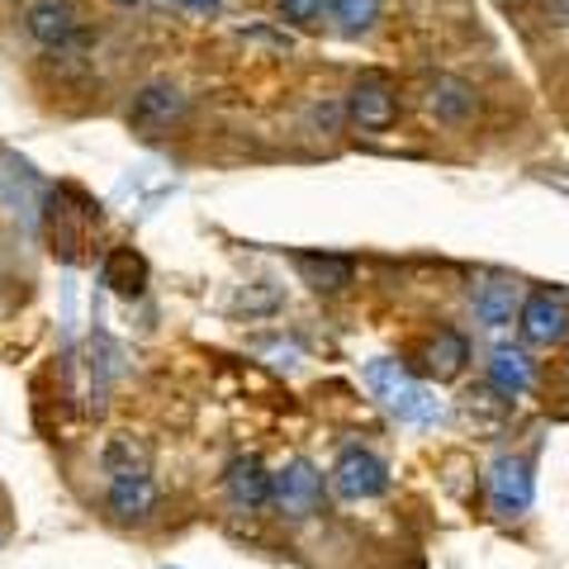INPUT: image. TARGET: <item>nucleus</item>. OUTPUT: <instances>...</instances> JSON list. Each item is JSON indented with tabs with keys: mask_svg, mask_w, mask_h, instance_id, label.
<instances>
[{
	"mask_svg": "<svg viewBox=\"0 0 569 569\" xmlns=\"http://www.w3.org/2000/svg\"><path fill=\"white\" fill-rule=\"evenodd\" d=\"M366 385H370V395L385 403V413H395L408 427H432L441 418V399L422 380L408 376L399 361H389V356L366 366Z\"/></svg>",
	"mask_w": 569,
	"mask_h": 569,
	"instance_id": "1",
	"label": "nucleus"
},
{
	"mask_svg": "<svg viewBox=\"0 0 569 569\" xmlns=\"http://www.w3.org/2000/svg\"><path fill=\"white\" fill-rule=\"evenodd\" d=\"M347 119L361 133H389L399 123V86L385 71H361L347 96Z\"/></svg>",
	"mask_w": 569,
	"mask_h": 569,
	"instance_id": "2",
	"label": "nucleus"
},
{
	"mask_svg": "<svg viewBox=\"0 0 569 569\" xmlns=\"http://www.w3.org/2000/svg\"><path fill=\"white\" fill-rule=\"evenodd\" d=\"M271 508H280L290 522H305L323 508V475H318L313 460L295 456L271 475Z\"/></svg>",
	"mask_w": 569,
	"mask_h": 569,
	"instance_id": "3",
	"label": "nucleus"
},
{
	"mask_svg": "<svg viewBox=\"0 0 569 569\" xmlns=\"http://www.w3.org/2000/svg\"><path fill=\"white\" fill-rule=\"evenodd\" d=\"M522 337L531 347H556L569 337V295L556 290V284H546V290H531L522 299Z\"/></svg>",
	"mask_w": 569,
	"mask_h": 569,
	"instance_id": "4",
	"label": "nucleus"
},
{
	"mask_svg": "<svg viewBox=\"0 0 569 569\" xmlns=\"http://www.w3.org/2000/svg\"><path fill=\"white\" fill-rule=\"evenodd\" d=\"M24 33L48 52H62L81 39V10L77 0H29L24 6Z\"/></svg>",
	"mask_w": 569,
	"mask_h": 569,
	"instance_id": "5",
	"label": "nucleus"
},
{
	"mask_svg": "<svg viewBox=\"0 0 569 569\" xmlns=\"http://www.w3.org/2000/svg\"><path fill=\"white\" fill-rule=\"evenodd\" d=\"M332 489L342 498H351V503L380 498V493H389V466L376 451L347 447L342 456H337V466H332Z\"/></svg>",
	"mask_w": 569,
	"mask_h": 569,
	"instance_id": "6",
	"label": "nucleus"
},
{
	"mask_svg": "<svg viewBox=\"0 0 569 569\" xmlns=\"http://www.w3.org/2000/svg\"><path fill=\"white\" fill-rule=\"evenodd\" d=\"M531 493H537V479L522 456H498L489 466V503L498 518H522L531 508Z\"/></svg>",
	"mask_w": 569,
	"mask_h": 569,
	"instance_id": "7",
	"label": "nucleus"
},
{
	"mask_svg": "<svg viewBox=\"0 0 569 569\" xmlns=\"http://www.w3.org/2000/svg\"><path fill=\"white\" fill-rule=\"evenodd\" d=\"M518 305H522V290H518V280H512V276L489 271V276H479V280L470 284V309H475V318H479V323H485L489 332L508 328L512 313H518Z\"/></svg>",
	"mask_w": 569,
	"mask_h": 569,
	"instance_id": "8",
	"label": "nucleus"
},
{
	"mask_svg": "<svg viewBox=\"0 0 569 569\" xmlns=\"http://www.w3.org/2000/svg\"><path fill=\"white\" fill-rule=\"evenodd\" d=\"M223 489H228V498H233V508H242V512H266L271 508V470H266L261 456H252V451L228 460Z\"/></svg>",
	"mask_w": 569,
	"mask_h": 569,
	"instance_id": "9",
	"label": "nucleus"
},
{
	"mask_svg": "<svg viewBox=\"0 0 569 569\" xmlns=\"http://www.w3.org/2000/svg\"><path fill=\"white\" fill-rule=\"evenodd\" d=\"M104 508H110L119 522H142V518H152V508H157V479H152L148 470H138V475H110V489H104Z\"/></svg>",
	"mask_w": 569,
	"mask_h": 569,
	"instance_id": "10",
	"label": "nucleus"
},
{
	"mask_svg": "<svg viewBox=\"0 0 569 569\" xmlns=\"http://www.w3.org/2000/svg\"><path fill=\"white\" fill-rule=\"evenodd\" d=\"M186 114V96L176 91V86H142V91L133 96V110H129V123L133 129H171L176 119Z\"/></svg>",
	"mask_w": 569,
	"mask_h": 569,
	"instance_id": "11",
	"label": "nucleus"
},
{
	"mask_svg": "<svg viewBox=\"0 0 569 569\" xmlns=\"http://www.w3.org/2000/svg\"><path fill=\"white\" fill-rule=\"evenodd\" d=\"M479 110V96L470 81L460 77H432L427 81V114L437 123H466Z\"/></svg>",
	"mask_w": 569,
	"mask_h": 569,
	"instance_id": "12",
	"label": "nucleus"
},
{
	"mask_svg": "<svg viewBox=\"0 0 569 569\" xmlns=\"http://www.w3.org/2000/svg\"><path fill=\"white\" fill-rule=\"evenodd\" d=\"M295 266L309 290H318V295H342L356 280L351 257H337V252H305V257H295Z\"/></svg>",
	"mask_w": 569,
	"mask_h": 569,
	"instance_id": "13",
	"label": "nucleus"
},
{
	"mask_svg": "<svg viewBox=\"0 0 569 569\" xmlns=\"http://www.w3.org/2000/svg\"><path fill=\"white\" fill-rule=\"evenodd\" d=\"M422 361H427V376H432V380H456L460 370L470 366V342H466V332L441 328L432 342L422 347Z\"/></svg>",
	"mask_w": 569,
	"mask_h": 569,
	"instance_id": "14",
	"label": "nucleus"
},
{
	"mask_svg": "<svg viewBox=\"0 0 569 569\" xmlns=\"http://www.w3.org/2000/svg\"><path fill=\"white\" fill-rule=\"evenodd\" d=\"M100 284H110L119 299H138L142 284H148V261H142L133 247H114L100 266Z\"/></svg>",
	"mask_w": 569,
	"mask_h": 569,
	"instance_id": "15",
	"label": "nucleus"
},
{
	"mask_svg": "<svg viewBox=\"0 0 569 569\" xmlns=\"http://www.w3.org/2000/svg\"><path fill=\"white\" fill-rule=\"evenodd\" d=\"M489 385L503 399H522L527 389H531V361H527V351H518V347H493V356H489Z\"/></svg>",
	"mask_w": 569,
	"mask_h": 569,
	"instance_id": "16",
	"label": "nucleus"
},
{
	"mask_svg": "<svg viewBox=\"0 0 569 569\" xmlns=\"http://www.w3.org/2000/svg\"><path fill=\"white\" fill-rule=\"evenodd\" d=\"M328 20L337 33H347V39H361V33L376 29L380 20V0H323Z\"/></svg>",
	"mask_w": 569,
	"mask_h": 569,
	"instance_id": "17",
	"label": "nucleus"
},
{
	"mask_svg": "<svg viewBox=\"0 0 569 569\" xmlns=\"http://www.w3.org/2000/svg\"><path fill=\"white\" fill-rule=\"evenodd\" d=\"M104 470L110 475H138V470H148V451H142L133 437H110V447H104Z\"/></svg>",
	"mask_w": 569,
	"mask_h": 569,
	"instance_id": "18",
	"label": "nucleus"
},
{
	"mask_svg": "<svg viewBox=\"0 0 569 569\" xmlns=\"http://www.w3.org/2000/svg\"><path fill=\"white\" fill-rule=\"evenodd\" d=\"M276 14L295 29H309V24H318V14H323V0H276Z\"/></svg>",
	"mask_w": 569,
	"mask_h": 569,
	"instance_id": "19",
	"label": "nucleus"
},
{
	"mask_svg": "<svg viewBox=\"0 0 569 569\" xmlns=\"http://www.w3.org/2000/svg\"><path fill=\"white\" fill-rule=\"evenodd\" d=\"M541 10H546V20H550V24L569 29V0H541Z\"/></svg>",
	"mask_w": 569,
	"mask_h": 569,
	"instance_id": "20",
	"label": "nucleus"
},
{
	"mask_svg": "<svg viewBox=\"0 0 569 569\" xmlns=\"http://www.w3.org/2000/svg\"><path fill=\"white\" fill-rule=\"evenodd\" d=\"M181 6H186V10H194V14H209V10H219L223 0H181Z\"/></svg>",
	"mask_w": 569,
	"mask_h": 569,
	"instance_id": "21",
	"label": "nucleus"
},
{
	"mask_svg": "<svg viewBox=\"0 0 569 569\" xmlns=\"http://www.w3.org/2000/svg\"><path fill=\"white\" fill-rule=\"evenodd\" d=\"M114 6H142V0H114Z\"/></svg>",
	"mask_w": 569,
	"mask_h": 569,
	"instance_id": "22",
	"label": "nucleus"
},
{
	"mask_svg": "<svg viewBox=\"0 0 569 569\" xmlns=\"http://www.w3.org/2000/svg\"><path fill=\"white\" fill-rule=\"evenodd\" d=\"M565 366H569V361H565Z\"/></svg>",
	"mask_w": 569,
	"mask_h": 569,
	"instance_id": "23",
	"label": "nucleus"
}]
</instances>
